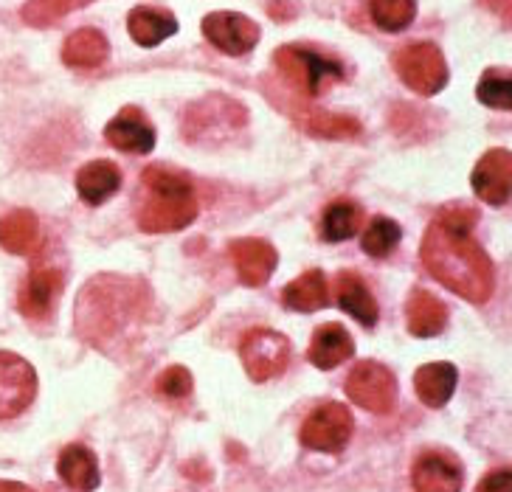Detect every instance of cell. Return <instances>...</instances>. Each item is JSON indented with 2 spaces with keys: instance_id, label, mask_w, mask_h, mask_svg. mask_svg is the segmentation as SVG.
<instances>
[{
  "instance_id": "obj_13",
  "label": "cell",
  "mask_w": 512,
  "mask_h": 492,
  "mask_svg": "<svg viewBox=\"0 0 512 492\" xmlns=\"http://www.w3.org/2000/svg\"><path fill=\"white\" fill-rule=\"evenodd\" d=\"M62 290V270L51 265H34L20 290V310L29 318H43Z\"/></svg>"
},
{
  "instance_id": "obj_8",
  "label": "cell",
  "mask_w": 512,
  "mask_h": 492,
  "mask_svg": "<svg viewBox=\"0 0 512 492\" xmlns=\"http://www.w3.org/2000/svg\"><path fill=\"white\" fill-rule=\"evenodd\" d=\"M37 394V372L15 352H0V419L20 417Z\"/></svg>"
},
{
  "instance_id": "obj_21",
  "label": "cell",
  "mask_w": 512,
  "mask_h": 492,
  "mask_svg": "<svg viewBox=\"0 0 512 492\" xmlns=\"http://www.w3.org/2000/svg\"><path fill=\"white\" fill-rule=\"evenodd\" d=\"M110 57V45H107L105 34L96 29H79L74 31L65 45H62V60L71 68H82V71H91L105 65Z\"/></svg>"
},
{
  "instance_id": "obj_16",
  "label": "cell",
  "mask_w": 512,
  "mask_h": 492,
  "mask_svg": "<svg viewBox=\"0 0 512 492\" xmlns=\"http://www.w3.org/2000/svg\"><path fill=\"white\" fill-rule=\"evenodd\" d=\"M408 332L414 338H434L448 324V310L445 304L431 296L428 290H414L406 304Z\"/></svg>"
},
{
  "instance_id": "obj_11",
  "label": "cell",
  "mask_w": 512,
  "mask_h": 492,
  "mask_svg": "<svg viewBox=\"0 0 512 492\" xmlns=\"http://www.w3.org/2000/svg\"><path fill=\"white\" fill-rule=\"evenodd\" d=\"M228 254L234 259L240 282L248 287H262L279 262V254L268 239H234L228 245Z\"/></svg>"
},
{
  "instance_id": "obj_2",
  "label": "cell",
  "mask_w": 512,
  "mask_h": 492,
  "mask_svg": "<svg viewBox=\"0 0 512 492\" xmlns=\"http://www.w3.org/2000/svg\"><path fill=\"white\" fill-rule=\"evenodd\" d=\"M147 197L136 211L138 228L147 234H172L181 231L197 217L195 189L183 175H175L164 166H150L144 175Z\"/></svg>"
},
{
  "instance_id": "obj_31",
  "label": "cell",
  "mask_w": 512,
  "mask_h": 492,
  "mask_svg": "<svg viewBox=\"0 0 512 492\" xmlns=\"http://www.w3.org/2000/svg\"><path fill=\"white\" fill-rule=\"evenodd\" d=\"M158 391L166 397L181 400L186 394H192V374L186 372L183 366H169L161 377H158Z\"/></svg>"
},
{
  "instance_id": "obj_28",
  "label": "cell",
  "mask_w": 512,
  "mask_h": 492,
  "mask_svg": "<svg viewBox=\"0 0 512 492\" xmlns=\"http://www.w3.org/2000/svg\"><path fill=\"white\" fill-rule=\"evenodd\" d=\"M476 96L487 107L512 110V74H496V71L484 74L476 88Z\"/></svg>"
},
{
  "instance_id": "obj_18",
  "label": "cell",
  "mask_w": 512,
  "mask_h": 492,
  "mask_svg": "<svg viewBox=\"0 0 512 492\" xmlns=\"http://www.w3.org/2000/svg\"><path fill=\"white\" fill-rule=\"evenodd\" d=\"M456 366L453 363H425L414 374V388H417V397L428 408H442L453 397L456 391Z\"/></svg>"
},
{
  "instance_id": "obj_20",
  "label": "cell",
  "mask_w": 512,
  "mask_h": 492,
  "mask_svg": "<svg viewBox=\"0 0 512 492\" xmlns=\"http://www.w3.org/2000/svg\"><path fill=\"white\" fill-rule=\"evenodd\" d=\"M335 299L341 304V310H347L363 327H375L377 324V301L369 293V287L361 282V276L338 273V279H335Z\"/></svg>"
},
{
  "instance_id": "obj_10",
  "label": "cell",
  "mask_w": 512,
  "mask_h": 492,
  "mask_svg": "<svg viewBox=\"0 0 512 492\" xmlns=\"http://www.w3.org/2000/svg\"><path fill=\"white\" fill-rule=\"evenodd\" d=\"M473 192L490 206H504L512 194V152L490 150L473 169Z\"/></svg>"
},
{
  "instance_id": "obj_26",
  "label": "cell",
  "mask_w": 512,
  "mask_h": 492,
  "mask_svg": "<svg viewBox=\"0 0 512 492\" xmlns=\"http://www.w3.org/2000/svg\"><path fill=\"white\" fill-rule=\"evenodd\" d=\"M400 237H403V231H400V225L389 220V217H375L369 228H366V234H363V251L369 256H375V259H383V256H389L400 245Z\"/></svg>"
},
{
  "instance_id": "obj_14",
  "label": "cell",
  "mask_w": 512,
  "mask_h": 492,
  "mask_svg": "<svg viewBox=\"0 0 512 492\" xmlns=\"http://www.w3.org/2000/svg\"><path fill=\"white\" fill-rule=\"evenodd\" d=\"M355 355V343L349 338V332L341 324H324L316 329L310 349H307V358L313 366L330 372L335 366H341L344 360Z\"/></svg>"
},
{
  "instance_id": "obj_9",
  "label": "cell",
  "mask_w": 512,
  "mask_h": 492,
  "mask_svg": "<svg viewBox=\"0 0 512 492\" xmlns=\"http://www.w3.org/2000/svg\"><path fill=\"white\" fill-rule=\"evenodd\" d=\"M203 34L214 48H220L228 57L248 54L259 40V26L245 15L234 12H214L203 20Z\"/></svg>"
},
{
  "instance_id": "obj_32",
  "label": "cell",
  "mask_w": 512,
  "mask_h": 492,
  "mask_svg": "<svg viewBox=\"0 0 512 492\" xmlns=\"http://www.w3.org/2000/svg\"><path fill=\"white\" fill-rule=\"evenodd\" d=\"M476 492H512V470H496L484 476Z\"/></svg>"
},
{
  "instance_id": "obj_33",
  "label": "cell",
  "mask_w": 512,
  "mask_h": 492,
  "mask_svg": "<svg viewBox=\"0 0 512 492\" xmlns=\"http://www.w3.org/2000/svg\"><path fill=\"white\" fill-rule=\"evenodd\" d=\"M0 492H34L23 484H15V481H0Z\"/></svg>"
},
{
  "instance_id": "obj_19",
  "label": "cell",
  "mask_w": 512,
  "mask_h": 492,
  "mask_svg": "<svg viewBox=\"0 0 512 492\" xmlns=\"http://www.w3.org/2000/svg\"><path fill=\"white\" fill-rule=\"evenodd\" d=\"M0 248L17 256H31L40 248V225L26 209H17L0 220Z\"/></svg>"
},
{
  "instance_id": "obj_3",
  "label": "cell",
  "mask_w": 512,
  "mask_h": 492,
  "mask_svg": "<svg viewBox=\"0 0 512 492\" xmlns=\"http://www.w3.org/2000/svg\"><path fill=\"white\" fill-rule=\"evenodd\" d=\"M273 60H276V68L282 71L287 82L296 90H302L304 96H321L324 90H330L332 82L344 79L341 62L316 54L310 48L285 45L273 54Z\"/></svg>"
},
{
  "instance_id": "obj_1",
  "label": "cell",
  "mask_w": 512,
  "mask_h": 492,
  "mask_svg": "<svg viewBox=\"0 0 512 492\" xmlns=\"http://www.w3.org/2000/svg\"><path fill=\"white\" fill-rule=\"evenodd\" d=\"M476 223V211L448 209L428 225L422 239V262L428 273L462 296L470 304H484L493 293V262L482 245L470 237Z\"/></svg>"
},
{
  "instance_id": "obj_17",
  "label": "cell",
  "mask_w": 512,
  "mask_h": 492,
  "mask_svg": "<svg viewBox=\"0 0 512 492\" xmlns=\"http://www.w3.org/2000/svg\"><path fill=\"white\" fill-rule=\"evenodd\" d=\"M121 189L119 166L110 161H91L76 172V192L88 203L99 206Z\"/></svg>"
},
{
  "instance_id": "obj_29",
  "label": "cell",
  "mask_w": 512,
  "mask_h": 492,
  "mask_svg": "<svg viewBox=\"0 0 512 492\" xmlns=\"http://www.w3.org/2000/svg\"><path fill=\"white\" fill-rule=\"evenodd\" d=\"M307 130L318 138H352L361 133V124L338 113H313L307 119Z\"/></svg>"
},
{
  "instance_id": "obj_5",
  "label": "cell",
  "mask_w": 512,
  "mask_h": 492,
  "mask_svg": "<svg viewBox=\"0 0 512 492\" xmlns=\"http://www.w3.org/2000/svg\"><path fill=\"white\" fill-rule=\"evenodd\" d=\"M347 397L372 414H389L397 400V380L394 374L375 360L358 363L347 377Z\"/></svg>"
},
{
  "instance_id": "obj_12",
  "label": "cell",
  "mask_w": 512,
  "mask_h": 492,
  "mask_svg": "<svg viewBox=\"0 0 512 492\" xmlns=\"http://www.w3.org/2000/svg\"><path fill=\"white\" fill-rule=\"evenodd\" d=\"M105 138L110 147L133 155H147L155 147V130L147 116L136 107H124L119 116L107 121Z\"/></svg>"
},
{
  "instance_id": "obj_24",
  "label": "cell",
  "mask_w": 512,
  "mask_h": 492,
  "mask_svg": "<svg viewBox=\"0 0 512 492\" xmlns=\"http://www.w3.org/2000/svg\"><path fill=\"white\" fill-rule=\"evenodd\" d=\"M287 310H296V313H316L321 307H327V279L321 270H307L299 279L287 284L285 293H282Z\"/></svg>"
},
{
  "instance_id": "obj_30",
  "label": "cell",
  "mask_w": 512,
  "mask_h": 492,
  "mask_svg": "<svg viewBox=\"0 0 512 492\" xmlns=\"http://www.w3.org/2000/svg\"><path fill=\"white\" fill-rule=\"evenodd\" d=\"M76 3H60V0H40V3H26L23 6V17L29 26H51L57 23L62 15L74 12Z\"/></svg>"
},
{
  "instance_id": "obj_7",
  "label": "cell",
  "mask_w": 512,
  "mask_h": 492,
  "mask_svg": "<svg viewBox=\"0 0 512 492\" xmlns=\"http://www.w3.org/2000/svg\"><path fill=\"white\" fill-rule=\"evenodd\" d=\"M349 436H352V414L347 405L324 403L318 405L310 417L304 419L302 439L304 448L318 450V453H338L347 448Z\"/></svg>"
},
{
  "instance_id": "obj_23",
  "label": "cell",
  "mask_w": 512,
  "mask_h": 492,
  "mask_svg": "<svg viewBox=\"0 0 512 492\" xmlns=\"http://www.w3.org/2000/svg\"><path fill=\"white\" fill-rule=\"evenodd\" d=\"M127 31L138 45L144 48H155L158 43H164L166 37H172L178 31L175 17L164 15L152 6H136L130 17H127Z\"/></svg>"
},
{
  "instance_id": "obj_15",
  "label": "cell",
  "mask_w": 512,
  "mask_h": 492,
  "mask_svg": "<svg viewBox=\"0 0 512 492\" xmlns=\"http://www.w3.org/2000/svg\"><path fill=\"white\" fill-rule=\"evenodd\" d=\"M411 481L417 492H459L462 470L439 453H425L420 462L414 464Z\"/></svg>"
},
{
  "instance_id": "obj_6",
  "label": "cell",
  "mask_w": 512,
  "mask_h": 492,
  "mask_svg": "<svg viewBox=\"0 0 512 492\" xmlns=\"http://www.w3.org/2000/svg\"><path fill=\"white\" fill-rule=\"evenodd\" d=\"M240 358L245 372L256 383H265L279 372H285L290 358V343L282 332L273 329H251L240 346Z\"/></svg>"
},
{
  "instance_id": "obj_27",
  "label": "cell",
  "mask_w": 512,
  "mask_h": 492,
  "mask_svg": "<svg viewBox=\"0 0 512 492\" xmlns=\"http://www.w3.org/2000/svg\"><path fill=\"white\" fill-rule=\"evenodd\" d=\"M369 12L383 31H403L406 26H411V20L417 15V3H411V0H375L369 6Z\"/></svg>"
},
{
  "instance_id": "obj_25",
  "label": "cell",
  "mask_w": 512,
  "mask_h": 492,
  "mask_svg": "<svg viewBox=\"0 0 512 492\" xmlns=\"http://www.w3.org/2000/svg\"><path fill=\"white\" fill-rule=\"evenodd\" d=\"M361 223V209H358L355 203L338 200V203H332L330 209L324 211V217H321V237L327 239V242H341V239L355 237Z\"/></svg>"
},
{
  "instance_id": "obj_22",
  "label": "cell",
  "mask_w": 512,
  "mask_h": 492,
  "mask_svg": "<svg viewBox=\"0 0 512 492\" xmlns=\"http://www.w3.org/2000/svg\"><path fill=\"white\" fill-rule=\"evenodd\" d=\"M57 470H60L62 481L71 490L79 492H93L99 487V481H102L96 456L88 448H82V445H71V448L62 450Z\"/></svg>"
},
{
  "instance_id": "obj_4",
  "label": "cell",
  "mask_w": 512,
  "mask_h": 492,
  "mask_svg": "<svg viewBox=\"0 0 512 492\" xmlns=\"http://www.w3.org/2000/svg\"><path fill=\"white\" fill-rule=\"evenodd\" d=\"M394 68L408 88L420 96H437L448 85V65L437 45L414 43L397 51Z\"/></svg>"
}]
</instances>
